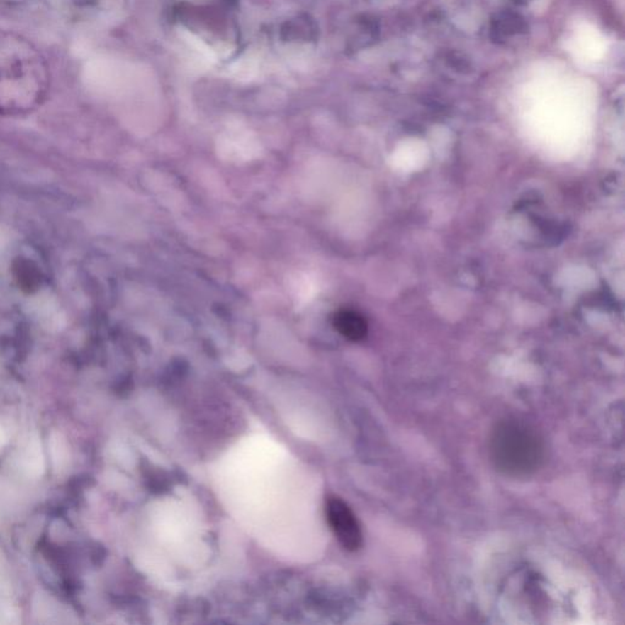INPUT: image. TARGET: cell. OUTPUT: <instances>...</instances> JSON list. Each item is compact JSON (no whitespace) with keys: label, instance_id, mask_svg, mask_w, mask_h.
I'll list each match as a JSON object with an SVG mask.
<instances>
[{"label":"cell","instance_id":"6","mask_svg":"<svg viewBox=\"0 0 625 625\" xmlns=\"http://www.w3.org/2000/svg\"><path fill=\"white\" fill-rule=\"evenodd\" d=\"M67 1H70L71 4L76 5V6H87V5L93 3L94 0H67Z\"/></svg>","mask_w":625,"mask_h":625},{"label":"cell","instance_id":"3","mask_svg":"<svg viewBox=\"0 0 625 625\" xmlns=\"http://www.w3.org/2000/svg\"><path fill=\"white\" fill-rule=\"evenodd\" d=\"M326 518L339 544L348 551H357L363 544V534L357 517L347 503L331 496L326 500Z\"/></svg>","mask_w":625,"mask_h":625},{"label":"cell","instance_id":"8","mask_svg":"<svg viewBox=\"0 0 625 625\" xmlns=\"http://www.w3.org/2000/svg\"><path fill=\"white\" fill-rule=\"evenodd\" d=\"M3 441H4V436H3V434L0 432V446H1V442H3Z\"/></svg>","mask_w":625,"mask_h":625},{"label":"cell","instance_id":"7","mask_svg":"<svg viewBox=\"0 0 625 625\" xmlns=\"http://www.w3.org/2000/svg\"><path fill=\"white\" fill-rule=\"evenodd\" d=\"M0 1H5V3H13V1H21V0H0Z\"/></svg>","mask_w":625,"mask_h":625},{"label":"cell","instance_id":"4","mask_svg":"<svg viewBox=\"0 0 625 625\" xmlns=\"http://www.w3.org/2000/svg\"><path fill=\"white\" fill-rule=\"evenodd\" d=\"M570 50L586 60H599L606 52V42L595 27L582 23L578 27Z\"/></svg>","mask_w":625,"mask_h":625},{"label":"cell","instance_id":"2","mask_svg":"<svg viewBox=\"0 0 625 625\" xmlns=\"http://www.w3.org/2000/svg\"><path fill=\"white\" fill-rule=\"evenodd\" d=\"M489 454L491 462L501 474L523 479L541 468L546 446L541 434L530 424L518 419H507L493 427Z\"/></svg>","mask_w":625,"mask_h":625},{"label":"cell","instance_id":"1","mask_svg":"<svg viewBox=\"0 0 625 625\" xmlns=\"http://www.w3.org/2000/svg\"><path fill=\"white\" fill-rule=\"evenodd\" d=\"M49 86L43 54L23 35L0 30V115L30 113L45 101Z\"/></svg>","mask_w":625,"mask_h":625},{"label":"cell","instance_id":"5","mask_svg":"<svg viewBox=\"0 0 625 625\" xmlns=\"http://www.w3.org/2000/svg\"><path fill=\"white\" fill-rule=\"evenodd\" d=\"M332 325L339 335L349 341H361L368 334V324L363 315L352 309H339L332 317Z\"/></svg>","mask_w":625,"mask_h":625}]
</instances>
